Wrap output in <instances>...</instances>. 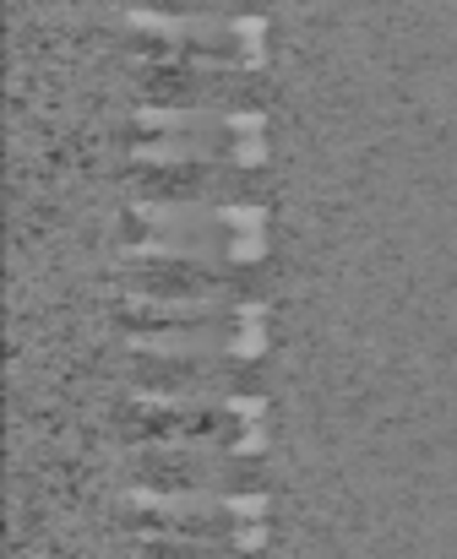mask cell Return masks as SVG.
Wrapping results in <instances>:
<instances>
[{
  "mask_svg": "<svg viewBox=\"0 0 457 559\" xmlns=\"http://www.w3.org/2000/svg\"><path fill=\"white\" fill-rule=\"evenodd\" d=\"M137 98L153 109H213V115H261L267 82L239 66H202V60H164V66H137L131 76Z\"/></svg>",
  "mask_w": 457,
  "mask_h": 559,
  "instance_id": "8",
  "label": "cell"
},
{
  "mask_svg": "<svg viewBox=\"0 0 457 559\" xmlns=\"http://www.w3.org/2000/svg\"><path fill=\"white\" fill-rule=\"evenodd\" d=\"M137 559H256L234 544H186V538H148L137 544Z\"/></svg>",
  "mask_w": 457,
  "mask_h": 559,
  "instance_id": "13",
  "label": "cell"
},
{
  "mask_svg": "<svg viewBox=\"0 0 457 559\" xmlns=\"http://www.w3.org/2000/svg\"><path fill=\"white\" fill-rule=\"evenodd\" d=\"M115 283L131 299H169V305H256L267 294L261 266L169 261V255H120Z\"/></svg>",
  "mask_w": 457,
  "mask_h": 559,
  "instance_id": "6",
  "label": "cell"
},
{
  "mask_svg": "<svg viewBox=\"0 0 457 559\" xmlns=\"http://www.w3.org/2000/svg\"><path fill=\"white\" fill-rule=\"evenodd\" d=\"M115 522L153 538L234 544L256 555L267 544V495H164V489L126 484L115 500Z\"/></svg>",
  "mask_w": 457,
  "mask_h": 559,
  "instance_id": "4",
  "label": "cell"
},
{
  "mask_svg": "<svg viewBox=\"0 0 457 559\" xmlns=\"http://www.w3.org/2000/svg\"><path fill=\"white\" fill-rule=\"evenodd\" d=\"M120 473L137 489H164V495H261L267 467L261 456L213 451V445H180V451H131Z\"/></svg>",
  "mask_w": 457,
  "mask_h": 559,
  "instance_id": "7",
  "label": "cell"
},
{
  "mask_svg": "<svg viewBox=\"0 0 457 559\" xmlns=\"http://www.w3.org/2000/svg\"><path fill=\"white\" fill-rule=\"evenodd\" d=\"M120 374L142 391H169L186 402H224V396H261L267 374L261 359H159V354H120Z\"/></svg>",
  "mask_w": 457,
  "mask_h": 559,
  "instance_id": "10",
  "label": "cell"
},
{
  "mask_svg": "<svg viewBox=\"0 0 457 559\" xmlns=\"http://www.w3.org/2000/svg\"><path fill=\"white\" fill-rule=\"evenodd\" d=\"M267 396H224V402H186L169 391H126L109 407V435L131 451H180V445H213L261 456L267 451Z\"/></svg>",
  "mask_w": 457,
  "mask_h": 559,
  "instance_id": "1",
  "label": "cell"
},
{
  "mask_svg": "<svg viewBox=\"0 0 457 559\" xmlns=\"http://www.w3.org/2000/svg\"><path fill=\"white\" fill-rule=\"evenodd\" d=\"M120 354H159V359H261L267 354V310L228 305L224 316L164 326V332H120Z\"/></svg>",
  "mask_w": 457,
  "mask_h": 559,
  "instance_id": "9",
  "label": "cell"
},
{
  "mask_svg": "<svg viewBox=\"0 0 457 559\" xmlns=\"http://www.w3.org/2000/svg\"><path fill=\"white\" fill-rule=\"evenodd\" d=\"M126 190H137L142 201H256L261 175L256 169H234V164H126L115 175Z\"/></svg>",
  "mask_w": 457,
  "mask_h": 559,
  "instance_id": "11",
  "label": "cell"
},
{
  "mask_svg": "<svg viewBox=\"0 0 457 559\" xmlns=\"http://www.w3.org/2000/svg\"><path fill=\"white\" fill-rule=\"evenodd\" d=\"M126 255H169V261H219L261 266L267 261V217L256 206H202V201H137L120 212Z\"/></svg>",
  "mask_w": 457,
  "mask_h": 559,
  "instance_id": "2",
  "label": "cell"
},
{
  "mask_svg": "<svg viewBox=\"0 0 457 559\" xmlns=\"http://www.w3.org/2000/svg\"><path fill=\"white\" fill-rule=\"evenodd\" d=\"M120 49L148 60H202V66H239L256 71L267 60V22L261 16H169L148 5L120 11Z\"/></svg>",
  "mask_w": 457,
  "mask_h": 559,
  "instance_id": "5",
  "label": "cell"
},
{
  "mask_svg": "<svg viewBox=\"0 0 457 559\" xmlns=\"http://www.w3.org/2000/svg\"><path fill=\"white\" fill-rule=\"evenodd\" d=\"M148 11H169V16H261L272 0H131Z\"/></svg>",
  "mask_w": 457,
  "mask_h": 559,
  "instance_id": "12",
  "label": "cell"
},
{
  "mask_svg": "<svg viewBox=\"0 0 457 559\" xmlns=\"http://www.w3.org/2000/svg\"><path fill=\"white\" fill-rule=\"evenodd\" d=\"M115 142L137 153V164H267V120L261 115H213V109H137L115 126Z\"/></svg>",
  "mask_w": 457,
  "mask_h": 559,
  "instance_id": "3",
  "label": "cell"
}]
</instances>
